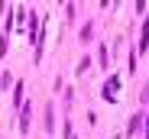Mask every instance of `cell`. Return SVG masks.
<instances>
[{
    "mask_svg": "<svg viewBox=\"0 0 149 139\" xmlns=\"http://www.w3.org/2000/svg\"><path fill=\"white\" fill-rule=\"evenodd\" d=\"M149 49V19L143 23V36H139V52H146Z\"/></svg>",
    "mask_w": 149,
    "mask_h": 139,
    "instance_id": "obj_1",
    "label": "cell"
},
{
    "mask_svg": "<svg viewBox=\"0 0 149 139\" xmlns=\"http://www.w3.org/2000/svg\"><path fill=\"white\" fill-rule=\"evenodd\" d=\"M113 91H117V78H110V81L104 84V97H107V100H113V97H117Z\"/></svg>",
    "mask_w": 149,
    "mask_h": 139,
    "instance_id": "obj_2",
    "label": "cell"
},
{
    "mask_svg": "<svg viewBox=\"0 0 149 139\" xmlns=\"http://www.w3.org/2000/svg\"><path fill=\"white\" fill-rule=\"evenodd\" d=\"M19 129H23V133L29 129V104H23V120H19Z\"/></svg>",
    "mask_w": 149,
    "mask_h": 139,
    "instance_id": "obj_3",
    "label": "cell"
}]
</instances>
